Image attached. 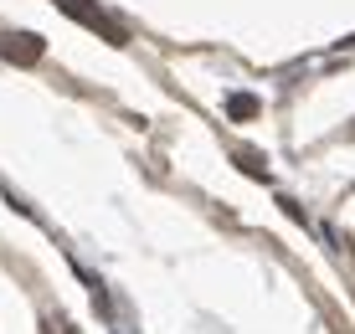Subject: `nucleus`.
<instances>
[{
    "mask_svg": "<svg viewBox=\"0 0 355 334\" xmlns=\"http://www.w3.org/2000/svg\"><path fill=\"white\" fill-rule=\"evenodd\" d=\"M232 114H237V118L242 114H258V103H252V98H232Z\"/></svg>",
    "mask_w": 355,
    "mask_h": 334,
    "instance_id": "obj_3",
    "label": "nucleus"
},
{
    "mask_svg": "<svg viewBox=\"0 0 355 334\" xmlns=\"http://www.w3.org/2000/svg\"><path fill=\"white\" fill-rule=\"evenodd\" d=\"M0 52H6L10 62H36V57H42V36L10 31V36H0Z\"/></svg>",
    "mask_w": 355,
    "mask_h": 334,
    "instance_id": "obj_2",
    "label": "nucleus"
},
{
    "mask_svg": "<svg viewBox=\"0 0 355 334\" xmlns=\"http://www.w3.org/2000/svg\"><path fill=\"white\" fill-rule=\"evenodd\" d=\"M62 10H67L72 21H83V26H93L98 36H108V42H124V36H129L124 26H119V21H108L103 10L93 6V0H62Z\"/></svg>",
    "mask_w": 355,
    "mask_h": 334,
    "instance_id": "obj_1",
    "label": "nucleus"
}]
</instances>
